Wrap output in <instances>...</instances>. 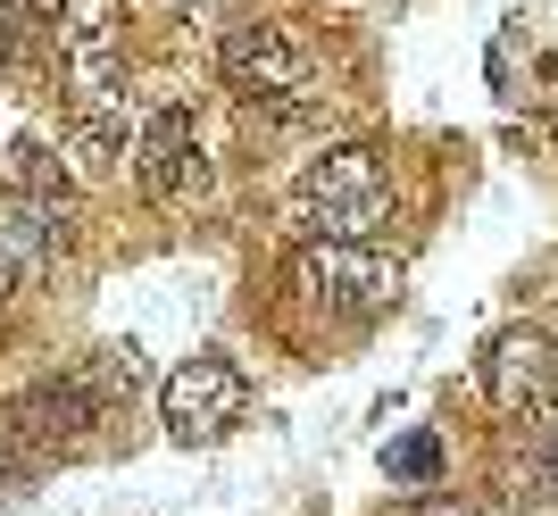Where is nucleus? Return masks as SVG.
<instances>
[{"label": "nucleus", "mask_w": 558, "mask_h": 516, "mask_svg": "<svg viewBox=\"0 0 558 516\" xmlns=\"http://www.w3.org/2000/svg\"><path fill=\"white\" fill-rule=\"evenodd\" d=\"M17 283H25V275H17V258H9V242H0V300H9Z\"/></svg>", "instance_id": "ddd939ff"}, {"label": "nucleus", "mask_w": 558, "mask_h": 516, "mask_svg": "<svg viewBox=\"0 0 558 516\" xmlns=\"http://www.w3.org/2000/svg\"><path fill=\"white\" fill-rule=\"evenodd\" d=\"M242 408H251V383H242V367L217 358V351L184 358V367L159 383V417H167L175 442H217V433L242 425Z\"/></svg>", "instance_id": "20e7f679"}, {"label": "nucleus", "mask_w": 558, "mask_h": 516, "mask_svg": "<svg viewBox=\"0 0 558 516\" xmlns=\"http://www.w3.org/2000/svg\"><path fill=\"white\" fill-rule=\"evenodd\" d=\"M550 475H558V425H550Z\"/></svg>", "instance_id": "f3484780"}, {"label": "nucleus", "mask_w": 558, "mask_h": 516, "mask_svg": "<svg viewBox=\"0 0 558 516\" xmlns=\"http://www.w3.org/2000/svg\"><path fill=\"white\" fill-rule=\"evenodd\" d=\"M292 300L317 317H384L400 300V258H384L375 242H317L308 234L292 250Z\"/></svg>", "instance_id": "7ed1b4c3"}, {"label": "nucleus", "mask_w": 558, "mask_h": 516, "mask_svg": "<svg viewBox=\"0 0 558 516\" xmlns=\"http://www.w3.org/2000/svg\"><path fill=\"white\" fill-rule=\"evenodd\" d=\"M167 17H201V9H209V0H159Z\"/></svg>", "instance_id": "2eb2a0df"}, {"label": "nucleus", "mask_w": 558, "mask_h": 516, "mask_svg": "<svg viewBox=\"0 0 558 516\" xmlns=\"http://www.w3.org/2000/svg\"><path fill=\"white\" fill-rule=\"evenodd\" d=\"M9 492H17V467H9V458H0V500H9Z\"/></svg>", "instance_id": "dca6fc26"}, {"label": "nucleus", "mask_w": 558, "mask_h": 516, "mask_svg": "<svg viewBox=\"0 0 558 516\" xmlns=\"http://www.w3.org/2000/svg\"><path fill=\"white\" fill-rule=\"evenodd\" d=\"M68 142H75V159H84V175H125V159H134V142H125V109H75Z\"/></svg>", "instance_id": "6e6552de"}, {"label": "nucleus", "mask_w": 558, "mask_h": 516, "mask_svg": "<svg viewBox=\"0 0 558 516\" xmlns=\"http://www.w3.org/2000/svg\"><path fill=\"white\" fill-rule=\"evenodd\" d=\"M34 17H75V9H93V0H25Z\"/></svg>", "instance_id": "f8f14e48"}, {"label": "nucleus", "mask_w": 558, "mask_h": 516, "mask_svg": "<svg viewBox=\"0 0 558 516\" xmlns=\"http://www.w3.org/2000/svg\"><path fill=\"white\" fill-rule=\"evenodd\" d=\"M417 516H475V508H459V500H425Z\"/></svg>", "instance_id": "4468645a"}, {"label": "nucleus", "mask_w": 558, "mask_h": 516, "mask_svg": "<svg viewBox=\"0 0 558 516\" xmlns=\"http://www.w3.org/2000/svg\"><path fill=\"white\" fill-rule=\"evenodd\" d=\"M392 475H400V483H434V475H442V442H434V433L392 442Z\"/></svg>", "instance_id": "9d476101"}, {"label": "nucleus", "mask_w": 558, "mask_h": 516, "mask_svg": "<svg viewBox=\"0 0 558 516\" xmlns=\"http://www.w3.org/2000/svg\"><path fill=\"white\" fill-rule=\"evenodd\" d=\"M217 67H226V84L251 100L258 118H276V125H301V118H317V109H326V93H317V59H308L301 34H292V25H276V17L226 25Z\"/></svg>", "instance_id": "f03ea898"}, {"label": "nucleus", "mask_w": 558, "mask_h": 516, "mask_svg": "<svg viewBox=\"0 0 558 516\" xmlns=\"http://www.w3.org/2000/svg\"><path fill=\"white\" fill-rule=\"evenodd\" d=\"M134 175L142 192L159 200V209H184V200H201L209 192V159H201V125L184 118V109H150L134 134Z\"/></svg>", "instance_id": "39448f33"}, {"label": "nucleus", "mask_w": 558, "mask_h": 516, "mask_svg": "<svg viewBox=\"0 0 558 516\" xmlns=\"http://www.w3.org/2000/svg\"><path fill=\"white\" fill-rule=\"evenodd\" d=\"M93 417H100V400H93V383H84V376H43V383H25V392L9 400V442H25V450H75Z\"/></svg>", "instance_id": "0eeeda50"}, {"label": "nucleus", "mask_w": 558, "mask_h": 516, "mask_svg": "<svg viewBox=\"0 0 558 516\" xmlns=\"http://www.w3.org/2000/svg\"><path fill=\"white\" fill-rule=\"evenodd\" d=\"M34 25H43V17H34L25 0H0V67H9V59L25 50V34H34Z\"/></svg>", "instance_id": "9b49d317"}, {"label": "nucleus", "mask_w": 558, "mask_h": 516, "mask_svg": "<svg viewBox=\"0 0 558 516\" xmlns=\"http://www.w3.org/2000/svg\"><path fill=\"white\" fill-rule=\"evenodd\" d=\"M283 217L317 242H375L392 225V175H384V159H375L367 142H333L326 159H308L292 175Z\"/></svg>", "instance_id": "f257e3e1"}, {"label": "nucleus", "mask_w": 558, "mask_h": 516, "mask_svg": "<svg viewBox=\"0 0 558 516\" xmlns=\"http://www.w3.org/2000/svg\"><path fill=\"white\" fill-rule=\"evenodd\" d=\"M484 392H492V408H509V417L558 408V342L542 325L492 333L484 342Z\"/></svg>", "instance_id": "423d86ee"}, {"label": "nucleus", "mask_w": 558, "mask_h": 516, "mask_svg": "<svg viewBox=\"0 0 558 516\" xmlns=\"http://www.w3.org/2000/svg\"><path fill=\"white\" fill-rule=\"evenodd\" d=\"M0 175H9V192H59V200H75V184H68V167H59V150L50 142H9V159H0Z\"/></svg>", "instance_id": "1a4fd4ad"}]
</instances>
